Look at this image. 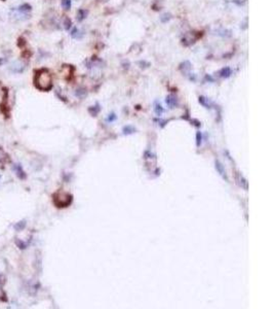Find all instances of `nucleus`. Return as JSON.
I'll return each instance as SVG.
<instances>
[{
    "instance_id": "nucleus-8",
    "label": "nucleus",
    "mask_w": 274,
    "mask_h": 309,
    "mask_svg": "<svg viewBox=\"0 0 274 309\" xmlns=\"http://www.w3.org/2000/svg\"><path fill=\"white\" fill-rule=\"evenodd\" d=\"M71 36L73 38H75V39H80V38H82V36H83V33L80 32L79 29L74 28L71 31Z\"/></svg>"
},
{
    "instance_id": "nucleus-13",
    "label": "nucleus",
    "mask_w": 274,
    "mask_h": 309,
    "mask_svg": "<svg viewBox=\"0 0 274 309\" xmlns=\"http://www.w3.org/2000/svg\"><path fill=\"white\" fill-rule=\"evenodd\" d=\"M61 4H62V6L64 9H70L71 8V0H62V2H61Z\"/></svg>"
},
{
    "instance_id": "nucleus-14",
    "label": "nucleus",
    "mask_w": 274,
    "mask_h": 309,
    "mask_svg": "<svg viewBox=\"0 0 274 309\" xmlns=\"http://www.w3.org/2000/svg\"><path fill=\"white\" fill-rule=\"evenodd\" d=\"M171 19V15L170 13H164V15H162L161 16H160V21L162 22V23H167V21H170Z\"/></svg>"
},
{
    "instance_id": "nucleus-15",
    "label": "nucleus",
    "mask_w": 274,
    "mask_h": 309,
    "mask_svg": "<svg viewBox=\"0 0 274 309\" xmlns=\"http://www.w3.org/2000/svg\"><path fill=\"white\" fill-rule=\"evenodd\" d=\"M16 244L18 245V247L21 248V249H25V248L27 247V244L20 239H16Z\"/></svg>"
},
{
    "instance_id": "nucleus-7",
    "label": "nucleus",
    "mask_w": 274,
    "mask_h": 309,
    "mask_svg": "<svg viewBox=\"0 0 274 309\" xmlns=\"http://www.w3.org/2000/svg\"><path fill=\"white\" fill-rule=\"evenodd\" d=\"M216 169L218 170V172L220 173V175L223 176V178H226V180H228V178H227V176H226V171H225V169H224L223 165L218 161L216 162Z\"/></svg>"
},
{
    "instance_id": "nucleus-20",
    "label": "nucleus",
    "mask_w": 274,
    "mask_h": 309,
    "mask_svg": "<svg viewBox=\"0 0 274 309\" xmlns=\"http://www.w3.org/2000/svg\"><path fill=\"white\" fill-rule=\"evenodd\" d=\"M4 158H5V154H4V153H3V151H2L1 150H0V162H1L2 160H3Z\"/></svg>"
},
{
    "instance_id": "nucleus-10",
    "label": "nucleus",
    "mask_w": 274,
    "mask_h": 309,
    "mask_svg": "<svg viewBox=\"0 0 274 309\" xmlns=\"http://www.w3.org/2000/svg\"><path fill=\"white\" fill-rule=\"evenodd\" d=\"M199 102H200V103L202 104L203 106H206V108H211V104L212 103H211V101H209L207 98L202 97V96H201V97H199Z\"/></svg>"
},
{
    "instance_id": "nucleus-5",
    "label": "nucleus",
    "mask_w": 274,
    "mask_h": 309,
    "mask_svg": "<svg viewBox=\"0 0 274 309\" xmlns=\"http://www.w3.org/2000/svg\"><path fill=\"white\" fill-rule=\"evenodd\" d=\"M165 102H167V104L170 108H174L178 104V100H177V98L174 95H168L167 99H165Z\"/></svg>"
},
{
    "instance_id": "nucleus-3",
    "label": "nucleus",
    "mask_w": 274,
    "mask_h": 309,
    "mask_svg": "<svg viewBox=\"0 0 274 309\" xmlns=\"http://www.w3.org/2000/svg\"><path fill=\"white\" fill-rule=\"evenodd\" d=\"M12 170L15 171L16 175L18 176L19 178L24 179L25 177H26V174H25V172H24L23 168H22V166H21V164H15L12 166Z\"/></svg>"
},
{
    "instance_id": "nucleus-2",
    "label": "nucleus",
    "mask_w": 274,
    "mask_h": 309,
    "mask_svg": "<svg viewBox=\"0 0 274 309\" xmlns=\"http://www.w3.org/2000/svg\"><path fill=\"white\" fill-rule=\"evenodd\" d=\"M72 202V196L69 193L59 191L54 195V203L57 207L64 208L69 206Z\"/></svg>"
},
{
    "instance_id": "nucleus-21",
    "label": "nucleus",
    "mask_w": 274,
    "mask_h": 309,
    "mask_svg": "<svg viewBox=\"0 0 274 309\" xmlns=\"http://www.w3.org/2000/svg\"><path fill=\"white\" fill-rule=\"evenodd\" d=\"M0 178H1V175H0Z\"/></svg>"
},
{
    "instance_id": "nucleus-9",
    "label": "nucleus",
    "mask_w": 274,
    "mask_h": 309,
    "mask_svg": "<svg viewBox=\"0 0 274 309\" xmlns=\"http://www.w3.org/2000/svg\"><path fill=\"white\" fill-rule=\"evenodd\" d=\"M86 13H87L86 10H84V9H79L78 12H77V16H76L77 21H78V22L83 21L84 19H85V16H86Z\"/></svg>"
},
{
    "instance_id": "nucleus-18",
    "label": "nucleus",
    "mask_w": 274,
    "mask_h": 309,
    "mask_svg": "<svg viewBox=\"0 0 274 309\" xmlns=\"http://www.w3.org/2000/svg\"><path fill=\"white\" fill-rule=\"evenodd\" d=\"M123 131H124V133H132V132H135V129H134L131 126H127V127H124L123 128Z\"/></svg>"
},
{
    "instance_id": "nucleus-12",
    "label": "nucleus",
    "mask_w": 274,
    "mask_h": 309,
    "mask_svg": "<svg viewBox=\"0 0 274 309\" xmlns=\"http://www.w3.org/2000/svg\"><path fill=\"white\" fill-rule=\"evenodd\" d=\"M25 227H26V222H25V220L19 222V223H16V224L15 225V229H16V231H22Z\"/></svg>"
},
{
    "instance_id": "nucleus-6",
    "label": "nucleus",
    "mask_w": 274,
    "mask_h": 309,
    "mask_svg": "<svg viewBox=\"0 0 274 309\" xmlns=\"http://www.w3.org/2000/svg\"><path fill=\"white\" fill-rule=\"evenodd\" d=\"M219 74H220V76L221 77H224V78H227V77H229L232 74V70H231V68L230 67H224L222 68V69L220 70V72H219Z\"/></svg>"
},
{
    "instance_id": "nucleus-19",
    "label": "nucleus",
    "mask_w": 274,
    "mask_h": 309,
    "mask_svg": "<svg viewBox=\"0 0 274 309\" xmlns=\"http://www.w3.org/2000/svg\"><path fill=\"white\" fill-rule=\"evenodd\" d=\"M200 143H201V135L198 132V133H197V147H199V145H200Z\"/></svg>"
},
{
    "instance_id": "nucleus-17",
    "label": "nucleus",
    "mask_w": 274,
    "mask_h": 309,
    "mask_svg": "<svg viewBox=\"0 0 274 309\" xmlns=\"http://www.w3.org/2000/svg\"><path fill=\"white\" fill-rule=\"evenodd\" d=\"M0 300L1 301H6V294H5V292L2 289L1 285H0Z\"/></svg>"
},
{
    "instance_id": "nucleus-16",
    "label": "nucleus",
    "mask_w": 274,
    "mask_h": 309,
    "mask_svg": "<svg viewBox=\"0 0 274 309\" xmlns=\"http://www.w3.org/2000/svg\"><path fill=\"white\" fill-rule=\"evenodd\" d=\"M71 26H72V22L71 20L69 18H66L65 19V21H64V27H65V29L66 30H69L71 28Z\"/></svg>"
},
{
    "instance_id": "nucleus-11",
    "label": "nucleus",
    "mask_w": 274,
    "mask_h": 309,
    "mask_svg": "<svg viewBox=\"0 0 274 309\" xmlns=\"http://www.w3.org/2000/svg\"><path fill=\"white\" fill-rule=\"evenodd\" d=\"M154 110H155V114H156L157 115H161V114L163 112V108H162V106L160 105V104L158 103V102H155V105H154Z\"/></svg>"
},
{
    "instance_id": "nucleus-4",
    "label": "nucleus",
    "mask_w": 274,
    "mask_h": 309,
    "mask_svg": "<svg viewBox=\"0 0 274 309\" xmlns=\"http://www.w3.org/2000/svg\"><path fill=\"white\" fill-rule=\"evenodd\" d=\"M180 69L185 75H188L190 74V70H191V63L189 61H185L183 62L181 65H180Z\"/></svg>"
},
{
    "instance_id": "nucleus-1",
    "label": "nucleus",
    "mask_w": 274,
    "mask_h": 309,
    "mask_svg": "<svg viewBox=\"0 0 274 309\" xmlns=\"http://www.w3.org/2000/svg\"><path fill=\"white\" fill-rule=\"evenodd\" d=\"M34 85L40 91H49L52 88V77L47 69H39L35 72Z\"/></svg>"
}]
</instances>
